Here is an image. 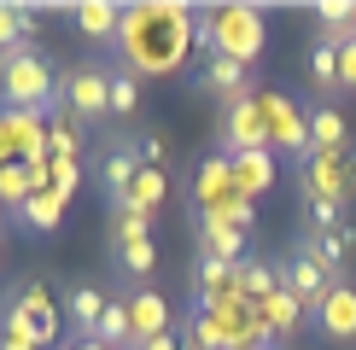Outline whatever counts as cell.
<instances>
[{
  "label": "cell",
  "instance_id": "cell-22",
  "mask_svg": "<svg viewBox=\"0 0 356 350\" xmlns=\"http://www.w3.org/2000/svg\"><path fill=\"white\" fill-rule=\"evenodd\" d=\"M47 152H58V164H76V152H82L76 123H53V128H47Z\"/></svg>",
  "mask_w": 356,
  "mask_h": 350
},
{
  "label": "cell",
  "instance_id": "cell-9",
  "mask_svg": "<svg viewBox=\"0 0 356 350\" xmlns=\"http://www.w3.org/2000/svg\"><path fill=\"white\" fill-rule=\"evenodd\" d=\"M309 321H316V327L327 333L333 344H356V286H350V281H339L327 298L309 310Z\"/></svg>",
  "mask_w": 356,
  "mask_h": 350
},
{
  "label": "cell",
  "instance_id": "cell-19",
  "mask_svg": "<svg viewBox=\"0 0 356 350\" xmlns=\"http://www.w3.org/2000/svg\"><path fill=\"white\" fill-rule=\"evenodd\" d=\"M309 88H316L321 99L339 94V47L333 41H316V47H309Z\"/></svg>",
  "mask_w": 356,
  "mask_h": 350
},
{
  "label": "cell",
  "instance_id": "cell-5",
  "mask_svg": "<svg viewBox=\"0 0 356 350\" xmlns=\"http://www.w3.org/2000/svg\"><path fill=\"white\" fill-rule=\"evenodd\" d=\"M257 47H263V18L251 6H216L211 12V53H228L240 65H251Z\"/></svg>",
  "mask_w": 356,
  "mask_h": 350
},
{
  "label": "cell",
  "instance_id": "cell-2",
  "mask_svg": "<svg viewBox=\"0 0 356 350\" xmlns=\"http://www.w3.org/2000/svg\"><path fill=\"white\" fill-rule=\"evenodd\" d=\"M0 99H6V106H18V111H53V99L65 106L53 65H47L35 47L0 53Z\"/></svg>",
  "mask_w": 356,
  "mask_h": 350
},
{
  "label": "cell",
  "instance_id": "cell-3",
  "mask_svg": "<svg viewBox=\"0 0 356 350\" xmlns=\"http://www.w3.org/2000/svg\"><path fill=\"white\" fill-rule=\"evenodd\" d=\"M58 94L76 123H106L111 117V88H106V58H82V65L58 70Z\"/></svg>",
  "mask_w": 356,
  "mask_h": 350
},
{
  "label": "cell",
  "instance_id": "cell-15",
  "mask_svg": "<svg viewBox=\"0 0 356 350\" xmlns=\"http://www.w3.org/2000/svg\"><path fill=\"white\" fill-rule=\"evenodd\" d=\"M94 344H106V350H135V344H140L135 315H129V303H123V298H111V303H106V315H99V327H94Z\"/></svg>",
  "mask_w": 356,
  "mask_h": 350
},
{
  "label": "cell",
  "instance_id": "cell-21",
  "mask_svg": "<svg viewBox=\"0 0 356 350\" xmlns=\"http://www.w3.org/2000/svg\"><path fill=\"white\" fill-rule=\"evenodd\" d=\"M240 292H245V298H257V303H269L275 292H280V274H275V262H257V257H245V262H240Z\"/></svg>",
  "mask_w": 356,
  "mask_h": 350
},
{
  "label": "cell",
  "instance_id": "cell-7",
  "mask_svg": "<svg viewBox=\"0 0 356 350\" xmlns=\"http://www.w3.org/2000/svg\"><path fill=\"white\" fill-rule=\"evenodd\" d=\"M140 169H146V164H140L135 135H111V140H106V158H99V193H106V210L129 199V187L140 181Z\"/></svg>",
  "mask_w": 356,
  "mask_h": 350
},
{
  "label": "cell",
  "instance_id": "cell-28",
  "mask_svg": "<svg viewBox=\"0 0 356 350\" xmlns=\"http://www.w3.org/2000/svg\"><path fill=\"white\" fill-rule=\"evenodd\" d=\"M0 350H35V344H24V339H0Z\"/></svg>",
  "mask_w": 356,
  "mask_h": 350
},
{
  "label": "cell",
  "instance_id": "cell-13",
  "mask_svg": "<svg viewBox=\"0 0 356 350\" xmlns=\"http://www.w3.org/2000/svg\"><path fill=\"white\" fill-rule=\"evenodd\" d=\"M70 29L88 41H106L123 29V6H111V0H82V6H70Z\"/></svg>",
  "mask_w": 356,
  "mask_h": 350
},
{
  "label": "cell",
  "instance_id": "cell-25",
  "mask_svg": "<svg viewBox=\"0 0 356 350\" xmlns=\"http://www.w3.org/2000/svg\"><path fill=\"white\" fill-rule=\"evenodd\" d=\"M339 88H350V94H356V41L339 47Z\"/></svg>",
  "mask_w": 356,
  "mask_h": 350
},
{
  "label": "cell",
  "instance_id": "cell-4",
  "mask_svg": "<svg viewBox=\"0 0 356 350\" xmlns=\"http://www.w3.org/2000/svg\"><path fill=\"white\" fill-rule=\"evenodd\" d=\"M298 193L304 199H339V204H350V193H356V158L350 152H309L304 169H298Z\"/></svg>",
  "mask_w": 356,
  "mask_h": 350
},
{
  "label": "cell",
  "instance_id": "cell-8",
  "mask_svg": "<svg viewBox=\"0 0 356 350\" xmlns=\"http://www.w3.org/2000/svg\"><path fill=\"white\" fill-rule=\"evenodd\" d=\"M193 88H199V94H211V99L240 106V99H251V65H240V58H228V53H204Z\"/></svg>",
  "mask_w": 356,
  "mask_h": 350
},
{
  "label": "cell",
  "instance_id": "cell-23",
  "mask_svg": "<svg viewBox=\"0 0 356 350\" xmlns=\"http://www.w3.org/2000/svg\"><path fill=\"white\" fill-rule=\"evenodd\" d=\"M135 146H140V164H146V169H164V164H170V140H164V128H140Z\"/></svg>",
  "mask_w": 356,
  "mask_h": 350
},
{
  "label": "cell",
  "instance_id": "cell-26",
  "mask_svg": "<svg viewBox=\"0 0 356 350\" xmlns=\"http://www.w3.org/2000/svg\"><path fill=\"white\" fill-rule=\"evenodd\" d=\"M70 187H76V164H53V193L70 199Z\"/></svg>",
  "mask_w": 356,
  "mask_h": 350
},
{
  "label": "cell",
  "instance_id": "cell-1",
  "mask_svg": "<svg viewBox=\"0 0 356 350\" xmlns=\"http://www.w3.org/2000/svg\"><path fill=\"white\" fill-rule=\"evenodd\" d=\"M187 6H123V29H117V58L146 82V76H175L187 65Z\"/></svg>",
  "mask_w": 356,
  "mask_h": 350
},
{
  "label": "cell",
  "instance_id": "cell-12",
  "mask_svg": "<svg viewBox=\"0 0 356 350\" xmlns=\"http://www.w3.org/2000/svg\"><path fill=\"white\" fill-rule=\"evenodd\" d=\"M222 135H228V152H257L263 146V106L257 99H240V106H228V128H222Z\"/></svg>",
  "mask_w": 356,
  "mask_h": 350
},
{
  "label": "cell",
  "instance_id": "cell-14",
  "mask_svg": "<svg viewBox=\"0 0 356 350\" xmlns=\"http://www.w3.org/2000/svg\"><path fill=\"white\" fill-rule=\"evenodd\" d=\"M106 88H111V117L129 123V117L140 111V76L123 65V58H106Z\"/></svg>",
  "mask_w": 356,
  "mask_h": 350
},
{
  "label": "cell",
  "instance_id": "cell-11",
  "mask_svg": "<svg viewBox=\"0 0 356 350\" xmlns=\"http://www.w3.org/2000/svg\"><path fill=\"white\" fill-rule=\"evenodd\" d=\"M111 274H117L129 292L152 286V274H158V245H152V240H140V245H111Z\"/></svg>",
  "mask_w": 356,
  "mask_h": 350
},
{
  "label": "cell",
  "instance_id": "cell-16",
  "mask_svg": "<svg viewBox=\"0 0 356 350\" xmlns=\"http://www.w3.org/2000/svg\"><path fill=\"white\" fill-rule=\"evenodd\" d=\"M129 315H135V333L140 339H164V327H170V303L158 298L152 286H140V292H129Z\"/></svg>",
  "mask_w": 356,
  "mask_h": 350
},
{
  "label": "cell",
  "instance_id": "cell-24",
  "mask_svg": "<svg viewBox=\"0 0 356 350\" xmlns=\"http://www.w3.org/2000/svg\"><path fill=\"white\" fill-rule=\"evenodd\" d=\"M24 47V29H18V6H0V53Z\"/></svg>",
  "mask_w": 356,
  "mask_h": 350
},
{
  "label": "cell",
  "instance_id": "cell-17",
  "mask_svg": "<svg viewBox=\"0 0 356 350\" xmlns=\"http://www.w3.org/2000/svg\"><path fill=\"white\" fill-rule=\"evenodd\" d=\"M12 216H18L24 228H35V233H47V228H58L65 222V199L53 193V187H35L24 204H12Z\"/></svg>",
  "mask_w": 356,
  "mask_h": 350
},
{
  "label": "cell",
  "instance_id": "cell-6",
  "mask_svg": "<svg viewBox=\"0 0 356 350\" xmlns=\"http://www.w3.org/2000/svg\"><path fill=\"white\" fill-rule=\"evenodd\" d=\"M275 274H280V292H292V298H298L304 310H316V303H321V298H327V292L339 286L333 274H327V269H321L316 257L304 251V245H292V251L275 262Z\"/></svg>",
  "mask_w": 356,
  "mask_h": 350
},
{
  "label": "cell",
  "instance_id": "cell-18",
  "mask_svg": "<svg viewBox=\"0 0 356 350\" xmlns=\"http://www.w3.org/2000/svg\"><path fill=\"white\" fill-rule=\"evenodd\" d=\"M309 152H345V117L333 106H309Z\"/></svg>",
  "mask_w": 356,
  "mask_h": 350
},
{
  "label": "cell",
  "instance_id": "cell-27",
  "mask_svg": "<svg viewBox=\"0 0 356 350\" xmlns=\"http://www.w3.org/2000/svg\"><path fill=\"white\" fill-rule=\"evenodd\" d=\"M65 350H106V344H94V339H70Z\"/></svg>",
  "mask_w": 356,
  "mask_h": 350
},
{
  "label": "cell",
  "instance_id": "cell-10",
  "mask_svg": "<svg viewBox=\"0 0 356 350\" xmlns=\"http://www.w3.org/2000/svg\"><path fill=\"white\" fill-rule=\"evenodd\" d=\"M106 292H99L94 281H70L65 286V315H70V333L76 339H94V327H99V315H106Z\"/></svg>",
  "mask_w": 356,
  "mask_h": 350
},
{
  "label": "cell",
  "instance_id": "cell-20",
  "mask_svg": "<svg viewBox=\"0 0 356 350\" xmlns=\"http://www.w3.org/2000/svg\"><path fill=\"white\" fill-rule=\"evenodd\" d=\"M140 240H152V216L106 210V245H140Z\"/></svg>",
  "mask_w": 356,
  "mask_h": 350
}]
</instances>
